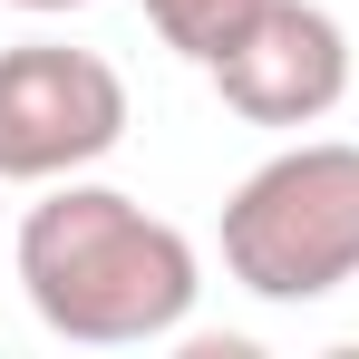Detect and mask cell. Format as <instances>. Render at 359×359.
I'll return each instance as SVG.
<instances>
[{
    "mask_svg": "<svg viewBox=\"0 0 359 359\" xmlns=\"http://www.w3.org/2000/svg\"><path fill=\"white\" fill-rule=\"evenodd\" d=\"M20 292L59 340L136 350V340H165L194 320L204 272L165 214H146L117 184L59 175L49 204H29V224H20Z\"/></svg>",
    "mask_w": 359,
    "mask_h": 359,
    "instance_id": "1",
    "label": "cell"
},
{
    "mask_svg": "<svg viewBox=\"0 0 359 359\" xmlns=\"http://www.w3.org/2000/svg\"><path fill=\"white\" fill-rule=\"evenodd\" d=\"M224 272L252 301H330L359 282V146L301 136L224 204Z\"/></svg>",
    "mask_w": 359,
    "mask_h": 359,
    "instance_id": "2",
    "label": "cell"
},
{
    "mask_svg": "<svg viewBox=\"0 0 359 359\" xmlns=\"http://www.w3.org/2000/svg\"><path fill=\"white\" fill-rule=\"evenodd\" d=\"M126 136V78L97 49L20 39L0 49V184H59L117 156Z\"/></svg>",
    "mask_w": 359,
    "mask_h": 359,
    "instance_id": "3",
    "label": "cell"
},
{
    "mask_svg": "<svg viewBox=\"0 0 359 359\" xmlns=\"http://www.w3.org/2000/svg\"><path fill=\"white\" fill-rule=\"evenodd\" d=\"M204 78L252 126H320L350 97V29L320 0H262L233 39L204 59Z\"/></svg>",
    "mask_w": 359,
    "mask_h": 359,
    "instance_id": "4",
    "label": "cell"
},
{
    "mask_svg": "<svg viewBox=\"0 0 359 359\" xmlns=\"http://www.w3.org/2000/svg\"><path fill=\"white\" fill-rule=\"evenodd\" d=\"M136 10L156 20V39H165L175 59H194V68H204V59H214V49L243 29V20L262 10V0H136Z\"/></svg>",
    "mask_w": 359,
    "mask_h": 359,
    "instance_id": "5",
    "label": "cell"
},
{
    "mask_svg": "<svg viewBox=\"0 0 359 359\" xmlns=\"http://www.w3.org/2000/svg\"><path fill=\"white\" fill-rule=\"evenodd\" d=\"M20 10H88V0H20Z\"/></svg>",
    "mask_w": 359,
    "mask_h": 359,
    "instance_id": "6",
    "label": "cell"
}]
</instances>
